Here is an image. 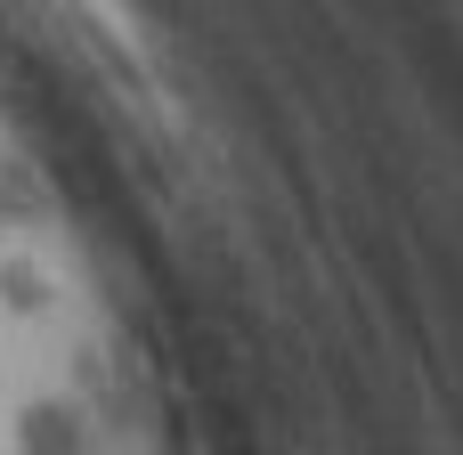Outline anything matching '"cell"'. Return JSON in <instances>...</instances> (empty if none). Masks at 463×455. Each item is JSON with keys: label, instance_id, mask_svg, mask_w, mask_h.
Masks as SVG:
<instances>
[{"label": "cell", "instance_id": "1", "mask_svg": "<svg viewBox=\"0 0 463 455\" xmlns=\"http://www.w3.org/2000/svg\"><path fill=\"white\" fill-rule=\"evenodd\" d=\"M0 455H171L130 342L0 114Z\"/></svg>", "mask_w": 463, "mask_h": 455}]
</instances>
